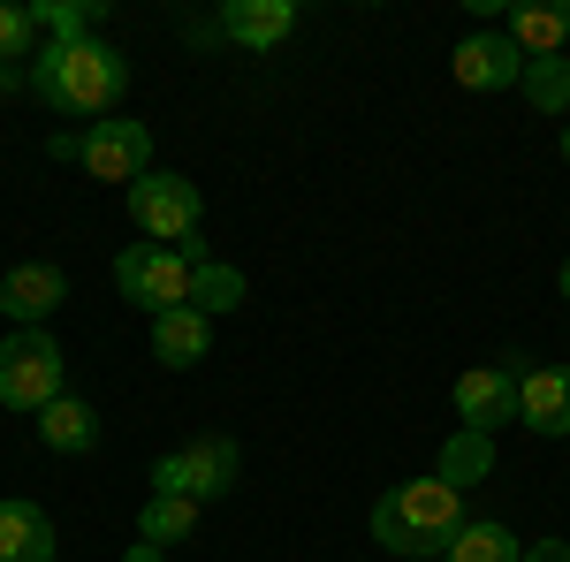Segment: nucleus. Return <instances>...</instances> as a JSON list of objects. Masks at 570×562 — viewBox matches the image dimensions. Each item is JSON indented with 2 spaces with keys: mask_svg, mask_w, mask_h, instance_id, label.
I'll list each match as a JSON object with an SVG mask.
<instances>
[{
  "mask_svg": "<svg viewBox=\"0 0 570 562\" xmlns=\"http://www.w3.org/2000/svg\"><path fill=\"white\" fill-rule=\"evenodd\" d=\"M206 259H214L206 244H130V252L115 259V289H122L145 319H160V312H183V304H190V282H198Z\"/></svg>",
  "mask_w": 570,
  "mask_h": 562,
  "instance_id": "3",
  "label": "nucleus"
},
{
  "mask_svg": "<svg viewBox=\"0 0 570 562\" xmlns=\"http://www.w3.org/2000/svg\"><path fill=\"white\" fill-rule=\"evenodd\" d=\"M244 297H252V282H244L236 266H220V259H206V266H198V282H190V304H198L206 319H220V312H236Z\"/></svg>",
  "mask_w": 570,
  "mask_h": 562,
  "instance_id": "22",
  "label": "nucleus"
},
{
  "mask_svg": "<svg viewBox=\"0 0 570 562\" xmlns=\"http://www.w3.org/2000/svg\"><path fill=\"white\" fill-rule=\"evenodd\" d=\"M77 160H85L91 183H145L153 175V130L137 122V115H107V122H91L85 137H77Z\"/></svg>",
  "mask_w": 570,
  "mask_h": 562,
  "instance_id": "7",
  "label": "nucleus"
},
{
  "mask_svg": "<svg viewBox=\"0 0 570 562\" xmlns=\"http://www.w3.org/2000/svg\"><path fill=\"white\" fill-rule=\"evenodd\" d=\"M122 198H130V220L153 244H198V228H206V198H198V183L176 175V168H153L145 183H130Z\"/></svg>",
  "mask_w": 570,
  "mask_h": 562,
  "instance_id": "5",
  "label": "nucleus"
},
{
  "mask_svg": "<svg viewBox=\"0 0 570 562\" xmlns=\"http://www.w3.org/2000/svg\"><path fill=\"white\" fill-rule=\"evenodd\" d=\"M122 562H168V548H153V540H137V548H130Z\"/></svg>",
  "mask_w": 570,
  "mask_h": 562,
  "instance_id": "25",
  "label": "nucleus"
},
{
  "mask_svg": "<svg viewBox=\"0 0 570 562\" xmlns=\"http://www.w3.org/2000/svg\"><path fill=\"white\" fill-rule=\"evenodd\" d=\"M236 441L228 433H198V441H183L168 448L160 464H153V494H183V502H220L228 486H236Z\"/></svg>",
  "mask_w": 570,
  "mask_h": 562,
  "instance_id": "6",
  "label": "nucleus"
},
{
  "mask_svg": "<svg viewBox=\"0 0 570 562\" xmlns=\"http://www.w3.org/2000/svg\"><path fill=\"white\" fill-rule=\"evenodd\" d=\"M556 289H563V297H570V259H563V274H556Z\"/></svg>",
  "mask_w": 570,
  "mask_h": 562,
  "instance_id": "26",
  "label": "nucleus"
},
{
  "mask_svg": "<svg viewBox=\"0 0 570 562\" xmlns=\"http://www.w3.org/2000/svg\"><path fill=\"white\" fill-rule=\"evenodd\" d=\"M39 46H46L39 16H31L23 0H0V69H31V61H39Z\"/></svg>",
  "mask_w": 570,
  "mask_h": 562,
  "instance_id": "20",
  "label": "nucleus"
},
{
  "mask_svg": "<svg viewBox=\"0 0 570 562\" xmlns=\"http://www.w3.org/2000/svg\"><path fill=\"white\" fill-rule=\"evenodd\" d=\"M198 532V502H183V494H145V510H137V540H153V548H183Z\"/></svg>",
  "mask_w": 570,
  "mask_h": 562,
  "instance_id": "19",
  "label": "nucleus"
},
{
  "mask_svg": "<svg viewBox=\"0 0 570 562\" xmlns=\"http://www.w3.org/2000/svg\"><path fill=\"white\" fill-rule=\"evenodd\" d=\"M563 160H570V122H563Z\"/></svg>",
  "mask_w": 570,
  "mask_h": 562,
  "instance_id": "27",
  "label": "nucleus"
},
{
  "mask_svg": "<svg viewBox=\"0 0 570 562\" xmlns=\"http://www.w3.org/2000/svg\"><path fill=\"white\" fill-rule=\"evenodd\" d=\"M61 395H69V357H61V343L46 327H16L0 343V411L39 418L46 403H61Z\"/></svg>",
  "mask_w": 570,
  "mask_h": 562,
  "instance_id": "4",
  "label": "nucleus"
},
{
  "mask_svg": "<svg viewBox=\"0 0 570 562\" xmlns=\"http://www.w3.org/2000/svg\"><path fill=\"white\" fill-rule=\"evenodd\" d=\"M449 77L464 91H518L525 85V53L502 31H464V39L449 46Z\"/></svg>",
  "mask_w": 570,
  "mask_h": 562,
  "instance_id": "9",
  "label": "nucleus"
},
{
  "mask_svg": "<svg viewBox=\"0 0 570 562\" xmlns=\"http://www.w3.org/2000/svg\"><path fill=\"white\" fill-rule=\"evenodd\" d=\"M130 91V53L107 39H69V46H39L31 61V99L53 107V115H85V122H107Z\"/></svg>",
  "mask_w": 570,
  "mask_h": 562,
  "instance_id": "1",
  "label": "nucleus"
},
{
  "mask_svg": "<svg viewBox=\"0 0 570 562\" xmlns=\"http://www.w3.org/2000/svg\"><path fill=\"white\" fill-rule=\"evenodd\" d=\"M153 357H160L168 373H190V365H206V357H214V319H206L198 304H183V312H160V319H153Z\"/></svg>",
  "mask_w": 570,
  "mask_h": 562,
  "instance_id": "13",
  "label": "nucleus"
},
{
  "mask_svg": "<svg viewBox=\"0 0 570 562\" xmlns=\"http://www.w3.org/2000/svg\"><path fill=\"white\" fill-rule=\"evenodd\" d=\"M289 31H297V0H228L190 39H228L244 53H274V46H289Z\"/></svg>",
  "mask_w": 570,
  "mask_h": 562,
  "instance_id": "8",
  "label": "nucleus"
},
{
  "mask_svg": "<svg viewBox=\"0 0 570 562\" xmlns=\"http://www.w3.org/2000/svg\"><path fill=\"white\" fill-rule=\"evenodd\" d=\"M510 365H518V357H510ZM510 365H472V373H456L449 403H456V418L472 433H502L518 418V373H510Z\"/></svg>",
  "mask_w": 570,
  "mask_h": 562,
  "instance_id": "10",
  "label": "nucleus"
},
{
  "mask_svg": "<svg viewBox=\"0 0 570 562\" xmlns=\"http://www.w3.org/2000/svg\"><path fill=\"white\" fill-rule=\"evenodd\" d=\"M53 517L39 502H0V562H53Z\"/></svg>",
  "mask_w": 570,
  "mask_h": 562,
  "instance_id": "15",
  "label": "nucleus"
},
{
  "mask_svg": "<svg viewBox=\"0 0 570 562\" xmlns=\"http://www.w3.org/2000/svg\"><path fill=\"white\" fill-rule=\"evenodd\" d=\"M540 107V115H570V53H556V61H525V85H518Z\"/></svg>",
  "mask_w": 570,
  "mask_h": 562,
  "instance_id": "23",
  "label": "nucleus"
},
{
  "mask_svg": "<svg viewBox=\"0 0 570 562\" xmlns=\"http://www.w3.org/2000/svg\"><path fill=\"white\" fill-rule=\"evenodd\" d=\"M441 562H525V540H518L510 524H494V517H472L441 548Z\"/></svg>",
  "mask_w": 570,
  "mask_h": 562,
  "instance_id": "18",
  "label": "nucleus"
},
{
  "mask_svg": "<svg viewBox=\"0 0 570 562\" xmlns=\"http://www.w3.org/2000/svg\"><path fill=\"white\" fill-rule=\"evenodd\" d=\"M502 39L518 46L525 61H556V53H570V8H548V0H525V8H510V23H502Z\"/></svg>",
  "mask_w": 570,
  "mask_h": 562,
  "instance_id": "14",
  "label": "nucleus"
},
{
  "mask_svg": "<svg viewBox=\"0 0 570 562\" xmlns=\"http://www.w3.org/2000/svg\"><path fill=\"white\" fill-rule=\"evenodd\" d=\"M31 16H39L46 46H69V39H91V23L107 16V0H39Z\"/></svg>",
  "mask_w": 570,
  "mask_h": 562,
  "instance_id": "21",
  "label": "nucleus"
},
{
  "mask_svg": "<svg viewBox=\"0 0 570 562\" xmlns=\"http://www.w3.org/2000/svg\"><path fill=\"white\" fill-rule=\"evenodd\" d=\"M518 426L540 433V441H570V365L518 373Z\"/></svg>",
  "mask_w": 570,
  "mask_h": 562,
  "instance_id": "12",
  "label": "nucleus"
},
{
  "mask_svg": "<svg viewBox=\"0 0 570 562\" xmlns=\"http://www.w3.org/2000/svg\"><path fill=\"white\" fill-rule=\"evenodd\" d=\"M61 304H69V274L53 259H23V266L0 274V312H8L16 327H46Z\"/></svg>",
  "mask_w": 570,
  "mask_h": 562,
  "instance_id": "11",
  "label": "nucleus"
},
{
  "mask_svg": "<svg viewBox=\"0 0 570 562\" xmlns=\"http://www.w3.org/2000/svg\"><path fill=\"white\" fill-rule=\"evenodd\" d=\"M365 524H373V540H381L389 555H441V548L472 524V510H464V494H456L441 472H426V479L389 486Z\"/></svg>",
  "mask_w": 570,
  "mask_h": 562,
  "instance_id": "2",
  "label": "nucleus"
},
{
  "mask_svg": "<svg viewBox=\"0 0 570 562\" xmlns=\"http://www.w3.org/2000/svg\"><path fill=\"white\" fill-rule=\"evenodd\" d=\"M39 441L53 456H91L99 448V411H91L85 395H61V403L39 411Z\"/></svg>",
  "mask_w": 570,
  "mask_h": 562,
  "instance_id": "16",
  "label": "nucleus"
},
{
  "mask_svg": "<svg viewBox=\"0 0 570 562\" xmlns=\"http://www.w3.org/2000/svg\"><path fill=\"white\" fill-rule=\"evenodd\" d=\"M456 494H472L487 472H494V433H472V426H449V441H441V464H434Z\"/></svg>",
  "mask_w": 570,
  "mask_h": 562,
  "instance_id": "17",
  "label": "nucleus"
},
{
  "mask_svg": "<svg viewBox=\"0 0 570 562\" xmlns=\"http://www.w3.org/2000/svg\"><path fill=\"white\" fill-rule=\"evenodd\" d=\"M525 562H570V540H532Z\"/></svg>",
  "mask_w": 570,
  "mask_h": 562,
  "instance_id": "24",
  "label": "nucleus"
}]
</instances>
